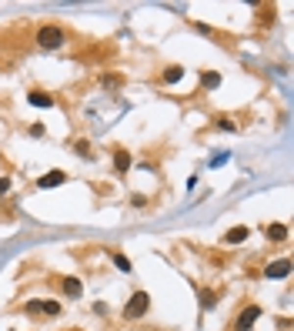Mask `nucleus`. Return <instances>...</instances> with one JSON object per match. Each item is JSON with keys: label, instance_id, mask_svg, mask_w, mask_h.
I'll return each instance as SVG.
<instances>
[{"label": "nucleus", "instance_id": "obj_13", "mask_svg": "<svg viewBox=\"0 0 294 331\" xmlns=\"http://www.w3.org/2000/svg\"><path fill=\"white\" fill-rule=\"evenodd\" d=\"M201 84H204V87H207V91H211V87H218V84H220V74L207 71V74H204V77H201Z\"/></svg>", "mask_w": 294, "mask_h": 331}, {"label": "nucleus", "instance_id": "obj_6", "mask_svg": "<svg viewBox=\"0 0 294 331\" xmlns=\"http://www.w3.org/2000/svg\"><path fill=\"white\" fill-rule=\"evenodd\" d=\"M27 311H44V314H60V305L57 301H30Z\"/></svg>", "mask_w": 294, "mask_h": 331}, {"label": "nucleus", "instance_id": "obj_14", "mask_svg": "<svg viewBox=\"0 0 294 331\" xmlns=\"http://www.w3.org/2000/svg\"><path fill=\"white\" fill-rule=\"evenodd\" d=\"M114 264H117V268H121V271H130V261L124 255H114Z\"/></svg>", "mask_w": 294, "mask_h": 331}, {"label": "nucleus", "instance_id": "obj_16", "mask_svg": "<svg viewBox=\"0 0 294 331\" xmlns=\"http://www.w3.org/2000/svg\"><path fill=\"white\" fill-rule=\"evenodd\" d=\"M10 191V178H0V194H7Z\"/></svg>", "mask_w": 294, "mask_h": 331}, {"label": "nucleus", "instance_id": "obj_12", "mask_svg": "<svg viewBox=\"0 0 294 331\" xmlns=\"http://www.w3.org/2000/svg\"><path fill=\"white\" fill-rule=\"evenodd\" d=\"M184 77V67H171V71H164V84H177Z\"/></svg>", "mask_w": 294, "mask_h": 331}, {"label": "nucleus", "instance_id": "obj_1", "mask_svg": "<svg viewBox=\"0 0 294 331\" xmlns=\"http://www.w3.org/2000/svg\"><path fill=\"white\" fill-rule=\"evenodd\" d=\"M37 44L47 47V51H57V47H64V30L60 27H40L37 30Z\"/></svg>", "mask_w": 294, "mask_h": 331}, {"label": "nucleus", "instance_id": "obj_8", "mask_svg": "<svg viewBox=\"0 0 294 331\" xmlns=\"http://www.w3.org/2000/svg\"><path fill=\"white\" fill-rule=\"evenodd\" d=\"M114 171H117V174H127L130 171V154L127 151H117V154H114Z\"/></svg>", "mask_w": 294, "mask_h": 331}, {"label": "nucleus", "instance_id": "obj_11", "mask_svg": "<svg viewBox=\"0 0 294 331\" xmlns=\"http://www.w3.org/2000/svg\"><path fill=\"white\" fill-rule=\"evenodd\" d=\"M64 291H67V298H77L80 294V281L77 278H64Z\"/></svg>", "mask_w": 294, "mask_h": 331}, {"label": "nucleus", "instance_id": "obj_9", "mask_svg": "<svg viewBox=\"0 0 294 331\" xmlns=\"http://www.w3.org/2000/svg\"><path fill=\"white\" fill-rule=\"evenodd\" d=\"M247 234H251L247 228H231V231L224 234V241H227V244H241V241H247Z\"/></svg>", "mask_w": 294, "mask_h": 331}, {"label": "nucleus", "instance_id": "obj_3", "mask_svg": "<svg viewBox=\"0 0 294 331\" xmlns=\"http://www.w3.org/2000/svg\"><path fill=\"white\" fill-rule=\"evenodd\" d=\"M257 318H261V308H254V305H251L247 311H241V314H238V321H234V331H251Z\"/></svg>", "mask_w": 294, "mask_h": 331}, {"label": "nucleus", "instance_id": "obj_4", "mask_svg": "<svg viewBox=\"0 0 294 331\" xmlns=\"http://www.w3.org/2000/svg\"><path fill=\"white\" fill-rule=\"evenodd\" d=\"M67 181V174L64 171H47L40 181H37V187H44V191H50V187H57V184H64Z\"/></svg>", "mask_w": 294, "mask_h": 331}, {"label": "nucleus", "instance_id": "obj_15", "mask_svg": "<svg viewBox=\"0 0 294 331\" xmlns=\"http://www.w3.org/2000/svg\"><path fill=\"white\" fill-rule=\"evenodd\" d=\"M214 301H218V294H214V291H204L201 294V305H204V308H211Z\"/></svg>", "mask_w": 294, "mask_h": 331}, {"label": "nucleus", "instance_id": "obj_2", "mask_svg": "<svg viewBox=\"0 0 294 331\" xmlns=\"http://www.w3.org/2000/svg\"><path fill=\"white\" fill-rule=\"evenodd\" d=\"M147 305H150V298H147V291H137V294H130V301H127V308H124V318H141V314H147Z\"/></svg>", "mask_w": 294, "mask_h": 331}, {"label": "nucleus", "instance_id": "obj_7", "mask_svg": "<svg viewBox=\"0 0 294 331\" xmlns=\"http://www.w3.org/2000/svg\"><path fill=\"white\" fill-rule=\"evenodd\" d=\"M27 101H30L34 107H54V97H47L44 91H30L27 94Z\"/></svg>", "mask_w": 294, "mask_h": 331}, {"label": "nucleus", "instance_id": "obj_5", "mask_svg": "<svg viewBox=\"0 0 294 331\" xmlns=\"http://www.w3.org/2000/svg\"><path fill=\"white\" fill-rule=\"evenodd\" d=\"M288 275H291V261H288V257L268 264V278H288Z\"/></svg>", "mask_w": 294, "mask_h": 331}, {"label": "nucleus", "instance_id": "obj_10", "mask_svg": "<svg viewBox=\"0 0 294 331\" xmlns=\"http://www.w3.org/2000/svg\"><path fill=\"white\" fill-rule=\"evenodd\" d=\"M264 234L271 241H284L288 238V224H271V228H264Z\"/></svg>", "mask_w": 294, "mask_h": 331}]
</instances>
